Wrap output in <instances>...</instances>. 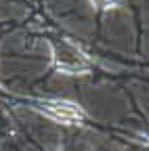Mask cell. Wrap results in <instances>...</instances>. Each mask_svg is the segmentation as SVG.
I'll return each mask as SVG.
<instances>
[{
	"label": "cell",
	"mask_w": 149,
	"mask_h": 151,
	"mask_svg": "<svg viewBox=\"0 0 149 151\" xmlns=\"http://www.w3.org/2000/svg\"><path fill=\"white\" fill-rule=\"evenodd\" d=\"M53 50H55V61H57L59 69L63 71H69V73H78V71H84L88 67V59L86 57L65 40L53 42Z\"/></svg>",
	"instance_id": "1"
},
{
	"label": "cell",
	"mask_w": 149,
	"mask_h": 151,
	"mask_svg": "<svg viewBox=\"0 0 149 151\" xmlns=\"http://www.w3.org/2000/svg\"><path fill=\"white\" fill-rule=\"evenodd\" d=\"M42 109L48 113L53 120L57 122H65V124H73V122H82L84 113L78 105L67 103V101H44Z\"/></svg>",
	"instance_id": "2"
},
{
	"label": "cell",
	"mask_w": 149,
	"mask_h": 151,
	"mask_svg": "<svg viewBox=\"0 0 149 151\" xmlns=\"http://www.w3.org/2000/svg\"><path fill=\"white\" fill-rule=\"evenodd\" d=\"M95 2H99V4H109V2H114V0H95Z\"/></svg>",
	"instance_id": "3"
}]
</instances>
